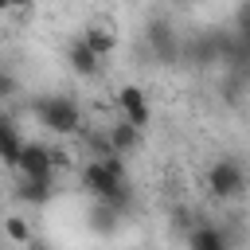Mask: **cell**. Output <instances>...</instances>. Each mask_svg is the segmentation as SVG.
<instances>
[{"label":"cell","instance_id":"obj_11","mask_svg":"<svg viewBox=\"0 0 250 250\" xmlns=\"http://www.w3.org/2000/svg\"><path fill=\"white\" fill-rule=\"evenodd\" d=\"M188 250H227V238L215 227H195L188 234Z\"/></svg>","mask_w":250,"mask_h":250},{"label":"cell","instance_id":"obj_14","mask_svg":"<svg viewBox=\"0 0 250 250\" xmlns=\"http://www.w3.org/2000/svg\"><path fill=\"white\" fill-rule=\"evenodd\" d=\"M51 168H70V156L62 148H51Z\"/></svg>","mask_w":250,"mask_h":250},{"label":"cell","instance_id":"obj_2","mask_svg":"<svg viewBox=\"0 0 250 250\" xmlns=\"http://www.w3.org/2000/svg\"><path fill=\"white\" fill-rule=\"evenodd\" d=\"M35 117H39L43 129H51V133H59V137H70V133L82 129V109H78L70 98H62V94L39 98V102H35Z\"/></svg>","mask_w":250,"mask_h":250},{"label":"cell","instance_id":"obj_3","mask_svg":"<svg viewBox=\"0 0 250 250\" xmlns=\"http://www.w3.org/2000/svg\"><path fill=\"white\" fill-rule=\"evenodd\" d=\"M207 188H211V195H219V199H234V195H242V188H246V172H242V164H234V160H219V164H211V172H207Z\"/></svg>","mask_w":250,"mask_h":250},{"label":"cell","instance_id":"obj_6","mask_svg":"<svg viewBox=\"0 0 250 250\" xmlns=\"http://www.w3.org/2000/svg\"><path fill=\"white\" fill-rule=\"evenodd\" d=\"M66 62H70V70L78 74V78H94L98 70H102V59L82 43V39H74L70 43V55H66Z\"/></svg>","mask_w":250,"mask_h":250},{"label":"cell","instance_id":"obj_9","mask_svg":"<svg viewBox=\"0 0 250 250\" xmlns=\"http://www.w3.org/2000/svg\"><path fill=\"white\" fill-rule=\"evenodd\" d=\"M78 39H82V43H86V47H90V51H94L98 59L113 55V47H117V35H113L109 27H102V23H90V27H86V31L78 35Z\"/></svg>","mask_w":250,"mask_h":250},{"label":"cell","instance_id":"obj_13","mask_svg":"<svg viewBox=\"0 0 250 250\" xmlns=\"http://www.w3.org/2000/svg\"><path fill=\"white\" fill-rule=\"evenodd\" d=\"M12 94H16V78H12L8 70H0V102H4V98H12Z\"/></svg>","mask_w":250,"mask_h":250},{"label":"cell","instance_id":"obj_5","mask_svg":"<svg viewBox=\"0 0 250 250\" xmlns=\"http://www.w3.org/2000/svg\"><path fill=\"white\" fill-rule=\"evenodd\" d=\"M16 168H20L23 176H55V168H51V148L39 145V141H23Z\"/></svg>","mask_w":250,"mask_h":250},{"label":"cell","instance_id":"obj_7","mask_svg":"<svg viewBox=\"0 0 250 250\" xmlns=\"http://www.w3.org/2000/svg\"><path fill=\"white\" fill-rule=\"evenodd\" d=\"M20 148H23V137L16 133V121L12 117H0V160L8 168L20 164Z\"/></svg>","mask_w":250,"mask_h":250},{"label":"cell","instance_id":"obj_8","mask_svg":"<svg viewBox=\"0 0 250 250\" xmlns=\"http://www.w3.org/2000/svg\"><path fill=\"white\" fill-rule=\"evenodd\" d=\"M16 195H20L23 203H31V207L47 203V199L55 195V188H51V176H23V184L16 188Z\"/></svg>","mask_w":250,"mask_h":250},{"label":"cell","instance_id":"obj_1","mask_svg":"<svg viewBox=\"0 0 250 250\" xmlns=\"http://www.w3.org/2000/svg\"><path fill=\"white\" fill-rule=\"evenodd\" d=\"M82 184H86V191H90L98 203H105V207H113V211H125V207H129V180L113 176L102 160H90V164L82 168Z\"/></svg>","mask_w":250,"mask_h":250},{"label":"cell","instance_id":"obj_10","mask_svg":"<svg viewBox=\"0 0 250 250\" xmlns=\"http://www.w3.org/2000/svg\"><path fill=\"white\" fill-rule=\"evenodd\" d=\"M105 141H109V148H113V152H121V156H125V152H133V148H137L141 129H133V125H125V121H117V125L109 129V137H105Z\"/></svg>","mask_w":250,"mask_h":250},{"label":"cell","instance_id":"obj_4","mask_svg":"<svg viewBox=\"0 0 250 250\" xmlns=\"http://www.w3.org/2000/svg\"><path fill=\"white\" fill-rule=\"evenodd\" d=\"M117 109H121V121L133 125V129H145V125L152 121V109H148L141 86H121V90H117Z\"/></svg>","mask_w":250,"mask_h":250},{"label":"cell","instance_id":"obj_15","mask_svg":"<svg viewBox=\"0 0 250 250\" xmlns=\"http://www.w3.org/2000/svg\"><path fill=\"white\" fill-rule=\"evenodd\" d=\"M35 0H8V8H16V12H27Z\"/></svg>","mask_w":250,"mask_h":250},{"label":"cell","instance_id":"obj_12","mask_svg":"<svg viewBox=\"0 0 250 250\" xmlns=\"http://www.w3.org/2000/svg\"><path fill=\"white\" fill-rule=\"evenodd\" d=\"M4 238H8L12 246H27V242H31V223H27L23 215H8V219H4Z\"/></svg>","mask_w":250,"mask_h":250},{"label":"cell","instance_id":"obj_17","mask_svg":"<svg viewBox=\"0 0 250 250\" xmlns=\"http://www.w3.org/2000/svg\"><path fill=\"white\" fill-rule=\"evenodd\" d=\"M0 12H8V0H0Z\"/></svg>","mask_w":250,"mask_h":250},{"label":"cell","instance_id":"obj_16","mask_svg":"<svg viewBox=\"0 0 250 250\" xmlns=\"http://www.w3.org/2000/svg\"><path fill=\"white\" fill-rule=\"evenodd\" d=\"M27 250H51V246H47V242H39V238L31 234V242H27Z\"/></svg>","mask_w":250,"mask_h":250}]
</instances>
